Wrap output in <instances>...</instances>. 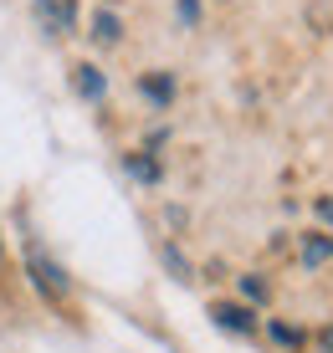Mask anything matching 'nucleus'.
Returning a JSON list of instances; mask_svg holds the SVG:
<instances>
[{"mask_svg": "<svg viewBox=\"0 0 333 353\" xmlns=\"http://www.w3.org/2000/svg\"><path fill=\"white\" fill-rule=\"evenodd\" d=\"M318 343H323V353H333V327H328V333H323V338H318Z\"/></svg>", "mask_w": 333, "mask_h": 353, "instance_id": "obj_7", "label": "nucleus"}, {"mask_svg": "<svg viewBox=\"0 0 333 353\" xmlns=\"http://www.w3.org/2000/svg\"><path fill=\"white\" fill-rule=\"evenodd\" d=\"M77 88H82V97H103L108 82H103V72H97V67H77Z\"/></svg>", "mask_w": 333, "mask_h": 353, "instance_id": "obj_5", "label": "nucleus"}, {"mask_svg": "<svg viewBox=\"0 0 333 353\" xmlns=\"http://www.w3.org/2000/svg\"><path fill=\"white\" fill-rule=\"evenodd\" d=\"M36 6H41L46 31H67L72 26V0H36Z\"/></svg>", "mask_w": 333, "mask_h": 353, "instance_id": "obj_2", "label": "nucleus"}, {"mask_svg": "<svg viewBox=\"0 0 333 353\" xmlns=\"http://www.w3.org/2000/svg\"><path fill=\"white\" fill-rule=\"evenodd\" d=\"M318 210H323V215H328V221H333V200H323V205H318Z\"/></svg>", "mask_w": 333, "mask_h": 353, "instance_id": "obj_8", "label": "nucleus"}, {"mask_svg": "<svg viewBox=\"0 0 333 353\" xmlns=\"http://www.w3.org/2000/svg\"><path fill=\"white\" fill-rule=\"evenodd\" d=\"M0 261H6V246H0Z\"/></svg>", "mask_w": 333, "mask_h": 353, "instance_id": "obj_9", "label": "nucleus"}, {"mask_svg": "<svg viewBox=\"0 0 333 353\" xmlns=\"http://www.w3.org/2000/svg\"><path fill=\"white\" fill-rule=\"evenodd\" d=\"M26 276H31V287L41 292V297L52 302V307L72 297V276L61 272V266H57L52 256H46V246H41L36 236H26Z\"/></svg>", "mask_w": 333, "mask_h": 353, "instance_id": "obj_1", "label": "nucleus"}, {"mask_svg": "<svg viewBox=\"0 0 333 353\" xmlns=\"http://www.w3.org/2000/svg\"><path fill=\"white\" fill-rule=\"evenodd\" d=\"M328 251H333V241H307V246H303V261H323Z\"/></svg>", "mask_w": 333, "mask_h": 353, "instance_id": "obj_6", "label": "nucleus"}, {"mask_svg": "<svg viewBox=\"0 0 333 353\" xmlns=\"http://www.w3.org/2000/svg\"><path fill=\"white\" fill-rule=\"evenodd\" d=\"M93 41H103V46L118 41V16H113V10H97V16H93Z\"/></svg>", "mask_w": 333, "mask_h": 353, "instance_id": "obj_4", "label": "nucleus"}, {"mask_svg": "<svg viewBox=\"0 0 333 353\" xmlns=\"http://www.w3.org/2000/svg\"><path fill=\"white\" fill-rule=\"evenodd\" d=\"M216 323L220 327H231V333H251V312H246V307H216Z\"/></svg>", "mask_w": 333, "mask_h": 353, "instance_id": "obj_3", "label": "nucleus"}]
</instances>
